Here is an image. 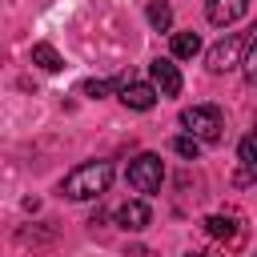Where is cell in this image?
I'll return each instance as SVG.
<instances>
[{"instance_id": "cell-1", "label": "cell", "mask_w": 257, "mask_h": 257, "mask_svg": "<svg viewBox=\"0 0 257 257\" xmlns=\"http://www.w3.org/2000/svg\"><path fill=\"white\" fill-rule=\"evenodd\" d=\"M108 185H112V165H108V161H84V165H76V169L64 177L60 193H64L68 201H92V197L108 193Z\"/></svg>"}, {"instance_id": "cell-2", "label": "cell", "mask_w": 257, "mask_h": 257, "mask_svg": "<svg viewBox=\"0 0 257 257\" xmlns=\"http://www.w3.org/2000/svg\"><path fill=\"white\" fill-rule=\"evenodd\" d=\"M181 124L189 128V137H197V141H221V133H225V116H221V108L217 104H193V108H181Z\"/></svg>"}, {"instance_id": "cell-3", "label": "cell", "mask_w": 257, "mask_h": 257, "mask_svg": "<svg viewBox=\"0 0 257 257\" xmlns=\"http://www.w3.org/2000/svg\"><path fill=\"white\" fill-rule=\"evenodd\" d=\"M161 181H165V165L157 153H141L137 161H128V185L137 193H157Z\"/></svg>"}, {"instance_id": "cell-4", "label": "cell", "mask_w": 257, "mask_h": 257, "mask_svg": "<svg viewBox=\"0 0 257 257\" xmlns=\"http://www.w3.org/2000/svg\"><path fill=\"white\" fill-rule=\"evenodd\" d=\"M245 36H249V32H225V36L209 48V72H229V68H237L241 48H245Z\"/></svg>"}, {"instance_id": "cell-5", "label": "cell", "mask_w": 257, "mask_h": 257, "mask_svg": "<svg viewBox=\"0 0 257 257\" xmlns=\"http://www.w3.org/2000/svg\"><path fill=\"white\" fill-rule=\"evenodd\" d=\"M120 104L124 108H137V112H149L153 104H157V88L153 84H145V80H137L133 72L120 80Z\"/></svg>"}, {"instance_id": "cell-6", "label": "cell", "mask_w": 257, "mask_h": 257, "mask_svg": "<svg viewBox=\"0 0 257 257\" xmlns=\"http://www.w3.org/2000/svg\"><path fill=\"white\" fill-rule=\"evenodd\" d=\"M245 12H249V0H209V4H205V16H209V24H217V28H229V24H237Z\"/></svg>"}, {"instance_id": "cell-7", "label": "cell", "mask_w": 257, "mask_h": 257, "mask_svg": "<svg viewBox=\"0 0 257 257\" xmlns=\"http://www.w3.org/2000/svg\"><path fill=\"white\" fill-rule=\"evenodd\" d=\"M149 76H153V88H157L161 96H177V92H181V72H177V64H173L169 56L153 60Z\"/></svg>"}, {"instance_id": "cell-8", "label": "cell", "mask_w": 257, "mask_h": 257, "mask_svg": "<svg viewBox=\"0 0 257 257\" xmlns=\"http://www.w3.org/2000/svg\"><path fill=\"white\" fill-rule=\"evenodd\" d=\"M116 225H120V229H133V233L145 229V225H149V205H145V201H124V205L116 209Z\"/></svg>"}, {"instance_id": "cell-9", "label": "cell", "mask_w": 257, "mask_h": 257, "mask_svg": "<svg viewBox=\"0 0 257 257\" xmlns=\"http://www.w3.org/2000/svg\"><path fill=\"white\" fill-rule=\"evenodd\" d=\"M205 229H209V237H217V241H237V217H233V213H213V217L205 221Z\"/></svg>"}, {"instance_id": "cell-10", "label": "cell", "mask_w": 257, "mask_h": 257, "mask_svg": "<svg viewBox=\"0 0 257 257\" xmlns=\"http://www.w3.org/2000/svg\"><path fill=\"white\" fill-rule=\"evenodd\" d=\"M201 52V36L197 32H173V56L177 60H193Z\"/></svg>"}, {"instance_id": "cell-11", "label": "cell", "mask_w": 257, "mask_h": 257, "mask_svg": "<svg viewBox=\"0 0 257 257\" xmlns=\"http://www.w3.org/2000/svg\"><path fill=\"white\" fill-rule=\"evenodd\" d=\"M32 64H40L44 72H60L64 68V60H60V52L52 44H32Z\"/></svg>"}, {"instance_id": "cell-12", "label": "cell", "mask_w": 257, "mask_h": 257, "mask_svg": "<svg viewBox=\"0 0 257 257\" xmlns=\"http://www.w3.org/2000/svg\"><path fill=\"white\" fill-rule=\"evenodd\" d=\"M237 64H241L245 80L253 84V80H257V36H253V32L245 36V48H241V60H237Z\"/></svg>"}, {"instance_id": "cell-13", "label": "cell", "mask_w": 257, "mask_h": 257, "mask_svg": "<svg viewBox=\"0 0 257 257\" xmlns=\"http://www.w3.org/2000/svg\"><path fill=\"white\" fill-rule=\"evenodd\" d=\"M149 24H153L157 32H165V28L173 24V8H169L165 0H149Z\"/></svg>"}, {"instance_id": "cell-14", "label": "cell", "mask_w": 257, "mask_h": 257, "mask_svg": "<svg viewBox=\"0 0 257 257\" xmlns=\"http://www.w3.org/2000/svg\"><path fill=\"white\" fill-rule=\"evenodd\" d=\"M237 157H241V177H237V181L245 185V181L253 177V169H257V153H253V137H245V141H241V149H237Z\"/></svg>"}, {"instance_id": "cell-15", "label": "cell", "mask_w": 257, "mask_h": 257, "mask_svg": "<svg viewBox=\"0 0 257 257\" xmlns=\"http://www.w3.org/2000/svg\"><path fill=\"white\" fill-rule=\"evenodd\" d=\"M173 153H181L185 161H197V157H201V141L185 133V137H177V141H173Z\"/></svg>"}, {"instance_id": "cell-16", "label": "cell", "mask_w": 257, "mask_h": 257, "mask_svg": "<svg viewBox=\"0 0 257 257\" xmlns=\"http://www.w3.org/2000/svg\"><path fill=\"white\" fill-rule=\"evenodd\" d=\"M80 88H84V92H88V96H104V92H108V88H112V80H84V84H80Z\"/></svg>"}, {"instance_id": "cell-17", "label": "cell", "mask_w": 257, "mask_h": 257, "mask_svg": "<svg viewBox=\"0 0 257 257\" xmlns=\"http://www.w3.org/2000/svg\"><path fill=\"white\" fill-rule=\"evenodd\" d=\"M185 257H205V253H185Z\"/></svg>"}]
</instances>
